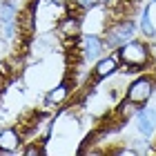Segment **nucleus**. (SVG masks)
I'll use <instances>...</instances> for the list:
<instances>
[{"label":"nucleus","mask_w":156,"mask_h":156,"mask_svg":"<svg viewBox=\"0 0 156 156\" xmlns=\"http://www.w3.org/2000/svg\"><path fill=\"white\" fill-rule=\"evenodd\" d=\"M116 54H118V60H120V65H123V69L129 72V74L145 72V69L152 65V60H154L152 42L147 38L145 40H140V38L127 40L125 45H120L116 49Z\"/></svg>","instance_id":"nucleus-1"},{"label":"nucleus","mask_w":156,"mask_h":156,"mask_svg":"<svg viewBox=\"0 0 156 156\" xmlns=\"http://www.w3.org/2000/svg\"><path fill=\"white\" fill-rule=\"evenodd\" d=\"M138 34V25L132 16H120V18H114L105 25L103 29V40H105V47L109 51H116L120 45H125L127 40L136 38Z\"/></svg>","instance_id":"nucleus-2"},{"label":"nucleus","mask_w":156,"mask_h":156,"mask_svg":"<svg viewBox=\"0 0 156 156\" xmlns=\"http://www.w3.org/2000/svg\"><path fill=\"white\" fill-rule=\"evenodd\" d=\"M154 94H156V76L145 74V72L138 74L125 89V98L132 101V103H136L138 107L140 105H147L154 98Z\"/></svg>","instance_id":"nucleus-3"},{"label":"nucleus","mask_w":156,"mask_h":156,"mask_svg":"<svg viewBox=\"0 0 156 156\" xmlns=\"http://www.w3.org/2000/svg\"><path fill=\"white\" fill-rule=\"evenodd\" d=\"M76 45H78V54H80L85 65H94L101 56H105L109 51V49L105 47L103 36H98V34H83V36L76 40Z\"/></svg>","instance_id":"nucleus-4"},{"label":"nucleus","mask_w":156,"mask_h":156,"mask_svg":"<svg viewBox=\"0 0 156 156\" xmlns=\"http://www.w3.org/2000/svg\"><path fill=\"white\" fill-rule=\"evenodd\" d=\"M120 69H123V65H120V60H118V54L112 51V54L101 56V58L94 62L91 78H94V83H101V80H107V78L120 74Z\"/></svg>","instance_id":"nucleus-5"},{"label":"nucleus","mask_w":156,"mask_h":156,"mask_svg":"<svg viewBox=\"0 0 156 156\" xmlns=\"http://www.w3.org/2000/svg\"><path fill=\"white\" fill-rule=\"evenodd\" d=\"M23 143H25L23 129H18L16 125L0 127V154H16L23 150Z\"/></svg>","instance_id":"nucleus-6"},{"label":"nucleus","mask_w":156,"mask_h":156,"mask_svg":"<svg viewBox=\"0 0 156 156\" xmlns=\"http://www.w3.org/2000/svg\"><path fill=\"white\" fill-rule=\"evenodd\" d=\"M72 87H74L72 76H65L58 85L49 87V91L45 94V98H42L45 107H60V105H65V101L72 96Z\"/></svg>","instance_id":"nucleus-7"},{"label":"nucleus","mask_w":156,"mask_h":156,"mask_svg":"<svg viewBox=\"0 0 156 156\" xmlns=\"http://www.w3.org/2000/svg\"><path fill=\"white\" fill-rule=\"evenodd\" d=\"M134 120H136V132L145 140H150L154 136V132H156V107L140 105L138 112H136V116H134Z\"/></svg>","instance_id":"nucleus-8"},{"label":"nucleus","mask_w":156,"mask_h":156,"mask_svg":"<svg viewBox=\"0 0 156 156\" xmlns=\"http://www.w3.org/2000/svg\"><path fill=\"white\" fill-rule=\"evenodd\" d=\"M150 11H152V2H147L145 5V9L140 11V23H138V31L143 34V36L147 40H154L156 38V27L152 23V16H150Z\"/></svg>","instance_id":"nucleus-9"},{"label":"nucleus","mask_w":156,"mask_h":156,"mask_svg":"<svg viewBox=\"0 0 156 156\" xmlns=\"http://www.w3.org/2000/svg\"><path fill=\"white\" fill-rule=\"evenodd\" d=\"M74 5H76V9H80V11H91V9H96V7H101L103 5V0H74Z\"/></svg>","instance_id":"nucleus-10"},{"label":"nucleus","mask_w":156,"mask_h":156,"mask_svg":"<svg viewBox=\"0 0 156 156\" xmlns=\"http://www.w3.org/2000/svg\"><path fill=\"white\" fill-rule=\"evenodd\" d=\"M109 2H112V0H103V5H109Z\"/></svg>","instance_id":"nucleus-11"},{"label":"nucleus","mask_w":156,"mask_h":156,"mask_svg":"<svg viewBox=\"0 0 156 156\" xmlns=\"http://www.w3.org/2000/svg\"><path fill=\"white\" fill-rule=\"evenodd\" d=\"M0 2H2V0H0Z\"/></svg>","instance_id":"nucleus-12"}]
</instances>
